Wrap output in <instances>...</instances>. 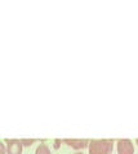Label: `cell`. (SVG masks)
Masks as SVG:
<instances>
[{
	"mask_svg": "<svg viewBox=\"0 0 138 154\" xmlns=\"http://www.w3.org/2000/svg\"><path fill=\"white\" fill-rule=\"evenodd\" d=\"M89 154H110L114 149V139H102V140H90Z\"/></svg>",
	"mask_w": 138,
	"mask_h": 154,
	"instance_id": "1",
	"label": "cell"
},
{
	"mask_svg": "<svg viewBox=\"0 0 138 154\" xmlns=\"http://www.w3.org/2000/svg\"><path fill=\"white\" fill-rule=\"evenodd\" d=\"M35 154H52V153H50V149H49V146L47 145L45 143H41L40 145L36 148Z\"/></svg>",
	"mask_w": 138,
	"mask_h": 154,
	"instance_id": "5",
	"label": "cell"
},
{
	"mask_svg": "<svg viewBox=\"0 0 138 154\" xmlns=\"http://www.w3.org/2000/svg\"><path fill=\"white\" fill-rule=\"evenodd\" d=\"M0 154H7L5 145H4V143H2V141H0Z\"/></svg>",
	"mask_w": 138,
	"mask_h": 154,
	"instance_id": "7",
	"label": "cell"
},
{
	"mask_svg": "<svg viewBox=\"0 0 138 154\" xmlns=\"http://www.w3.org/2000/svg\"><path fill=\"white\" fill-rule=\"evenodd\" d=\"M61 143H62V140H56V141H54V148L58 149V146L61 145Z\"/></svg>",
	"mask_w": 138,
	"mask_h": 154,
	"instance_id": "8",
	"label": "cell"
},
{
	"mask_svg": "<svg viewBox=\"0 0 138 154\" xmlns=\"http://www.w3.org/2000/svg\"><path fill=\"white\" fill-rule=\"evenodd\" d=\"M35 141H36L35 139H30V140H25V139H21V144H22L23 146H25V145H31V144H34Z\"/></svg>",
	"mask_w": 138,
	"mask_h": 154,
	"instance_id": "6",
	"label": "cell"
},
{
	"mask_svg": "<svg viewBox=\"0 0 138 154\" xmlns=\"http://www.w3.org/2000/svg\"><path fill=\"white\" fill-rule=\"evenodd\" d=\"M5 144L8 154H22L23 145L21 144V140H18V139H5Z\"/></svg>",
	"mask_w": 138,
	"mask_h": 154,
	"instance_id": "3",
	"label": "cell"
},
{
	"mask_svg": "<svg viewBox=\"0 0 138 154\" xmlns=\"http://www.w3.org/2000/svg\"><path fill=\"white\" fill-rule=\"evenodd\" d=\"M75 154H84V153H83V152H76Z\"/></svg>",
	"mask_w": 138,
	"mask_h": 154,
	"instance_id": "9",
	"label": "cell"
},
{
	"mask_svg": "<svg viewBox=\"0 0 138 154\" xmlns=\"http://www.w3.org/2000/svg\"><path fill=\"white\" fill-rule=\"evenodd\" d=\"M136 143H137V145H138V139H137V140H136Z\"/></svg>",
	"mask_w": 138,
	"mask_h": 154,
	"instance_id": "10",
	"label": "cell"
},
{
	"mask_svg": "<svg viewBox=\"0 0 138 154\" xmlns=\"http://www.w3.org/2000/svg\"><path fill=\"white\" fill-rule=\"evenodd\" d=\"M63 143L70 146H72L76 150H80V149H84L88 146L89 140H87V139H82V140H80V139H65Z\"/></svg>",
	"mask_w": 138,
	"mask_h": 154,
	"instance_id": "4",
	"label": "cell"
},
{
	"mask_svg": "<svg viewBox=\"0 0 138 154\" xmlns=\"http://www.w3.org/2000/svg\"><path fill=\"white\" fill-rule=\"evenodd\" d=\"M117 154H134V145L129 139H120L116 144Z\"/></svg>",
	"mask_w": 138,
	"mask_h": 154,
	"instance_id": "2",
	"label": "cell"
}]
</instances>
